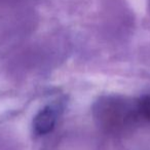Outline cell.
Instances as JSON below:
<instances>
[{"instance_id":"obj_1","label":"cell","mask_w":150,"mask_h":150,"mask_svg":"<svg viewBox=\"0 0 150 150\" xmlns=\"http://www.w3.org/2000/svg\"><path fill=\"white\" fill-rule=\"evenodd\" d=\"M95 116L108 131H118L139 118L136 102H127L120 97H105L95 105Z\"/></svg>"},{"instance_id":"obj_2","label":"cell","mask_w":150,"mask_h":150,"mask_svg":"<svg viewBox=\"0 0 150 150\" xmlns=\"http://www.w3.org/2000/svg\"><path fill=\"white\" fill-rule=\"evenodd\" d=\"M58 108L47 105L38 111L33 119V132L37 136H43L54 129L58 119Z\"/></svg>"},{"instance_id":"obj_3","label":"cell","mask_w":150,"mask_h":150,"mask_svg":"<svg viewBox=\"0 0 150 150\" xmlns=\"http://www.w3.org/2000/svg\"><path fill=\"white\" fill-rule=\"evenodd\" d=\"M139 118L150 121V95H146L136 101Z\"/></svg>"}]
</instances>
